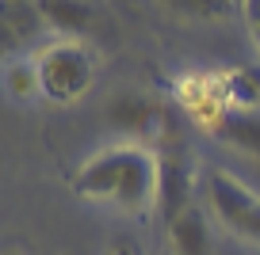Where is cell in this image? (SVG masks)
<instances>
[{
    "label": "cell",
    "mask_w": 260,
    "mask_h": 255,
    "mask_svg": "<svg viewBox=\"0 0 260 255\" xmlns=\"http://www.w3.org/2000/svg\"><path fill=\"white\" fill-rule=\"evenodd\" d=\"M161 4L191 19H226L237 0H161Z\"/></svg>",
    "instance_id": "cell-11"
},
{
    "label": "cell",
    "mask_w": 260,
    "mask_h": 255,
    "mask_svg": "<svg viewBox=\"0 0 260 255\" xmlns=\"http://www.w3.org/2000/svg\"><path fill=\"white\" fill-rule=\"evenodd\" d=\"M241 19H245V27H249L252 46L260 50V0H241Z\"/></svg>",
    "instance_id": "cell-12"
},
{
    "label": "cell",
    "mask_w": 260,
    "mask_h": 255,
    "mask_svg": "<svg viewBox=\"0 0 260 255\" xmlns=\"http://www.w3.org/2000/svg\"><path fill=\"white\" fill-rule=\"evenodd\" d=\"M39 92L50 103H77L96 80V54L81 38H57L35 57Z\"/></svg>",
    "instance_id": "cell-2"
},
{
    "label": "cell",
    "mask_w": 260,
    "mask_h": 255,
    "mask_svg": "<svg viewBox=\"0 0 260 255\" xmlns=\"http://www.w3.org/2000/svg\"><path fill=\"white\" fill-rule=\"evenodd\" d=\"M157 183H161V167H157V149L146 145H111V149L88 156L73 172V191L88 202H107L126 214H146L157 206Z\"/></svg>",
    "instance_id": "cell-1"
},
{
    "label": "cell",
    "mask_w": 260,
    "mask_h": 255,
    "mask_svg": "<svg viewBox=\"0 0 260 255\" xmlns=\"http://www.w3.org/2000/svg\"><path fill=\"white\" fill-rule=\"evenodd\" d=\"M157 167H161V183H157V214L169 225L172 217H180L184 209L195 206V164L187 152L184 137L172 134L169 141L157 145Z\"/></svg>",
    "instance_id": "cell-4"
},
{
    "label": "cell",
    "mask_w": 260,
    "mask_h": 255,
    "mask_svg": "<svg viewBox=\"0 0 260 255\" xmlns=\"http://www.w3.org/2000/svg\"><path fill=\"white\" fill-rule=\"evenodd\" d=\"M4 84H8V92L16 99L42 96V92H39V69H35V61H12L8 69H4Z\"/></svg>",
    "instance_id": "cell-10"
},
{
    "label": "cell",
    "mask_w": 260,
    "mask_h": 255,
    "mask_svg": "<svg viewBox=\"0 0 260 255\" xmlns=\"http://www.w3.org/2000/svg\"><path fill=\"white\" fill-rule=\"evenodd\" d=\"M4 255H23V251H19V247H8V251H4Z\"/></svg>",
    "instance_id": "cell-14"
},
{
    "label": "cell",
    "mask_w": 260,
    "mask_h": 255,
    "mask_svg": "<svg viewBox=\"0 0 260 255\" xmlns=\"http://www.w3.org/2000/svg\"><path fill=\"white\" fill-rule=\"evenodd\" d=\"M107 255H138V247H134V244H126V240H119V244H115Z\"/></svg>",
    "instance_id": "cell-13"
},
{
    "label": "cell",
    "mask_w": 260,
    "mask_h": 255,
    "mask_svg": "<svg viewBox=\"0 0 260 255\" xmlns=\"http://www.w3.org/2000/svg\"><path fill=\"white\" fill-rule=\"evenodd\" d=\"M35 12H39L42 27L57 31L61 38H81L96 23V12L84 0H35Z\"/></svg>",
    "instance_id": "cell-7"
},
{
    "label": "cell",
    "mask_w": 260,
    "mask_h": 255,
    "mask_svg": "<svg viewBox=\"0 0 260 255\" xmlns=\"http://www.w3.org/2000/svg\"><path fill=\"white\" fill-rule=\"evenodd\" d=\"M218 99H222V107H234V111H256L260 107V69H230L218 80Z\"/></svg>",
    "instance_id": "cell-9"
},
{
    "label": "cell",
    "mask_w": 260,
    "mask_h": 255,
    "mask_svg": "<svg viewBox=\"0 0 260 255\" xmlns=\"http://www.w3.org/2000/svg\"><path fill=\"white\" fill-rule=\"evenodd\" d=\"M203 191H207V206L222 229H230L234 236L249 240V244H260V194L245 191L226 172H211L203 179Z\"/></svg>",
    "instance_id": "cell-3"
},
{
    "label": "cell",
    "mask_w": 260,
    "mask_h": 255,
    "mask_svg": "<svg viewBox=\"0 0 260 255\" xmlns=\"http://www.w3.org/2000/svg\"><path fill=\"white\" fill-rule=\"evenodd\" d=\"M211 134L222 145L237 152H249L260 160V114L256 111H234V107H218L211 114Z\"/></svg>",
    "instance_id": "cell-6"
},
{
    "label": "cell",
    "mask_w": 260,
    "mask_h": 255,
    "mask_svg": "<svg viewBox=\"0 0 260 255\" xmlns=\"http://www.w3.org/2000/svg\"><path fill=\"white\" fill-rule=\"evenodd\" d=\"M107 118H111L122 134H138V137H146V141H153V149L176 134V126H172L169 114H165L153 99L138 96V92L119 96L111 107H107Z\"/></svg>",
    "instance_id": "cell-5"
},
{
    "label": "cell",
    "mask_w": 260,
    "mask_h": 255,
    "mask_svg": "<svg viewBox=\"0 0 260 255\" xmlns=\"http://www.w3.org/2000/svg\"><path fill=\"white\" fill-rule=\"evenodd\" d=\"M169 244L176 255H211V232H207V214L199 206L184 209L180 217H172L165 225Z\"/></svg>",
    "instance_id": "cell-8"
}]
</instances>
